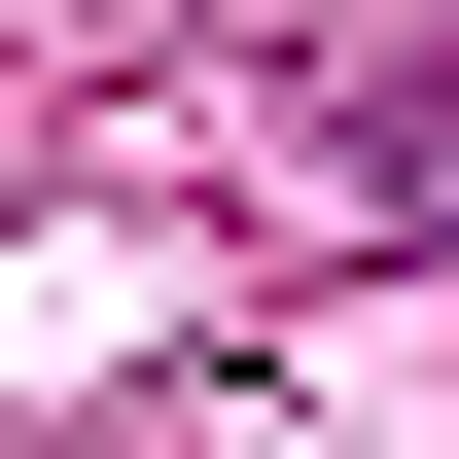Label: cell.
<instances>
[{"label":"cell","mask_w":459,"mask_h":459,"mask_svg":"<svg viewBox=\"0 0 459 459\" xmlns=\"http://www.w3.org/2000/svg\"><path fill=\"white\" fill-rule=\"evenodd\" d=\"M389 212H424V247H459V71H389Z\"/></svg>","instance_id":"6da1fadb"}]
</instances>
